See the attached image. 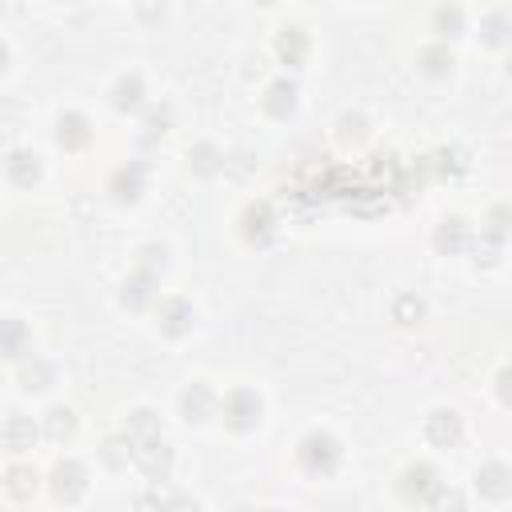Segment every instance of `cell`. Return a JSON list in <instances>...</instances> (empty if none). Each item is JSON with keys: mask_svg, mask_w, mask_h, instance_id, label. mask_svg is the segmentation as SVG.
Masks as SVG:
<instances>
[{"mask_svg": "<svg viewBox=\"0 0 512 512\" xmlns=\"http://www.w3.org/2000/svg\"><path fill=\"white\" fill-rule=\"evenodd\" d=\"M36 488H40V476H36L32 464H12V468L4 472V492H8L12 500H32Z\"/></svg>", "mask_w": 512, "mask_h": 512, "instance_id": "cell-23", "label": "cell"}, {"mask_svg": "<svg viewBox=\"0 0 512 512\" xmlns=\"http://www.w3.org/2000/svg\"><path fill=\"white\" fill-rule=\"evenodd\" d=\"M56 144L64 148V152H84L88 144H92V120L84 116V112H60V120H56Z\"/></svg>", "mask_w": 512, "mask_h": 512, "instance_id": "cell-8", "label": "cell"}, {"mask_svg": "<svg viewBox=\"0 0 512 512\" xmlns=\"http://www.w3.org/2000/svg\"><path fill=\"white\" fill-rule=\"evenodd\" d=\"M28 344H32L28 324L16 320V316H4L0 320V360H24L28 356Z\"/></svg>", "mask_w": 512, "mask_h": 512, "instance_id": "cell-18", "label": "cell"}, {"mask_svg": "<svg viewBox=\"0 0 512 512\" xmlns=\"http://www.w3.org/2000/svg\"><path fill=\"white\" fill-rule=\"evenodd\" d=\"M480 32H484L488 44H504L508 40V12H488L480 20Z\"/></svg>", "mask_w": 512, "mask_h": 512, "instance_id": "cell-36", "label": "cell"}, {"mask_svg": "<svg viewBox=\"0 0 512 512\" xmlns=\"http://www.w3.org/2000/svg\"><path fill=\"white\" fill-rule=\"evenodd\" d=\"M308 52H312V40H308V32H304L300 24H288V28L276 32V60H280V64L300 68V64L308 60Z\"/></svg>", "mask_w": 512, "mask_h": 512, "instance_id": "cell-11", "label": "cell"}, {"mask_svg": "<svg viewBox=\"0 0 512 512\" xmlns=\"http://www.w3.org/2000/svg\"><path fill=\"white\" fill-rule=\"evenodd\" d=\"M4 64H8V44L0 40V72H4Z\"/></svg>", "mask_w": 512, "mask_h": 512, "instance_id": "cell-40", "label": "cell"}, {"mask_svg": "<svg viewBox=\"0 0 512 512\" xmlns=\"http://www.w3.org/2000/svg\"><path fill=\"white\" fill-rule=\"evenodd\" d=\"M272 228H276V216H272V208H268L264 200H252V204L240 212V232H244L248 244H264V240L272 236Z\"/></svg>", "mask_w": 512, "mask_h": 512, "instance_id": "cell-15", "label": "cell"}, {"mask_svg": "<svg viewBox=\"0 0 512 512\" xmlns=\"http://www.w3.org/2000/svg\"><path fill=\"white\" fill-rule=\"evenodd\" d=\"M436 484H440V472L432 468V464H424V460H416V464H408L404 472H400V492L408 496V500H428L432 492H436Z\"/></svg>", "mask_w": 512, "mask_h": 512, "instance_id": "cell-13", "label": "cell"}, {"mask_svg": "<svg viewBox=\"0 0 512 512\" xmlns=\"http://www.w3.org/2000/svg\"><path fill=\"white\" fill-rule=\"evenodd\" d=\"M172 128V104H148L144 108V140H160Z\"/></svg>", "mask_w": 512, "mask_h": 512, "instance_id": "cell-30", "label": "cell"}, {"mask_svg": "<svg viewBox=\"0 0 512 512\" xmlns=\"http://www.w3.org/2000/svg\"><path fill=\"white\" fill-rule=\"evenodd\" d=\"M172 460H176V456H172V448H168L164 436L132 448V464H136L152 484H168V476H172Z\"/></svg>", "mask_w": 512, "mask_h": 512, "instance_id": "cell-3", "label": "cell"}, {"mask_svg": "<svg viewBox=\"0 0 512 512\" xmlns=\"http://www.w3.org/2000/svg\"><path fill=\"white\" fill-rule=\"evenodd\" d=\"M260 108H264L272 120H288V116L296 112V84H292L288 76L272 80V84L264 88V96H260Z\"/></svg>", "mask_w": 512, "mask_h": 512, "instance_id": "cell-14", "label": "cell"}, {"mask_svg": "<svg viewBox=\"0 0 512 512\" xmlns=\"http://www.w3.org/2000/svg\"><path fill=\"white\" fill-rule=\"evenodd\" d=\"M424 312H428V308H424V300H420V296H412V292H400V296H396V304H392V320H396V324H404V328L420 324V320H424Z\"/></svg>", "mask_w": 512, "mask_h": 512, "instance_id": "cell-29", "label": "cell"}, {"mask_svg": "<svg viewBox=\"0 0 512 512\" xmlns=\"http://www.w3.org/2000/svg\"><path fill=\"white\" fill-rule=\"evenodd\" d=\"M420 164H424L432 176H460V172L468 168V160H464V152H460V148H440V152L424 156Z\"/></svg>", "mask_w": 512, "mask_h": 512, "instance_id": "cell-26", "label": "cell"}, {"mask_svg": "<svg viewBox=\"0 0 512 512\" xmlns=\"http://www.w3.org/2000/svg\"><path fill=\"white\" fill-rule=\"evenodd\" d=\"M0 512H4V508H0Z\"/></svg>", "mask_w": 512, "mask_h": 512, "instance_id": "cell-42", "label": "cell"}, {"mask_svg": "<svg viewBox=\"0 0 512 512\" xmlns=\"http://www.w3.org/2000/svg\"><path fill=\"white\" fill-rule=\"evenodd\" d=\"M188 168H192L196 176H216V172L224 168V152H220L212 140H200V144L188 148Z\"/></svg>", "mask_w": 512, "mask_h": 512, "instance_id": "cell-24", "label": "cell"}, {"mask_svg": "<svg viewBox=\"0 0 512 512\" xmlns=\"http://www.w3.org/2000/svg\"><path fill=\"white\" fill-rule=\"evenodd\" d=\"M192 324H196V308L184 300V296H164L160 304H156V328L164 332V336H184V332H192Z\"/></svg>", "mask_w": 512, "mask_h": 512, "instance_id": "cell-5", "label": "cell"}, {"mask_svg": "<svg viewBox=\"0 0 512 512\" xmlns=\"http://www.w3.org/2000/svg\"><path fill=\"white\" fill-rule=\"evenodd\" d=\"M112 108L116 112H140L148 100V92H144V80H140V72H124V76H116V84H112Z\"/></svg>", "mask_w": 512, "mask_h": 512, "instance_id": "cell-17", "label": "cell"}, {"mask_svg": "<svg viewBox=\"0 0 512 512\" xmlns=\"http://www.w3.org/2000/svg\"><path fill=\"white\" fill-rule=\"evenodd\" d=\"M48 488L60 504H76L88 492V468L80 460H56V468L48 476Z\"/></svg>", "mask_w": 512, "mask_h": 512, "instance_id": "cell-4", "label": "cell"}, {"mask_svg": "<svg viewBox=\"0 0 512 512\" xmlns=\"http://www.w3.org/2000/svg\"><path fill=\"white\" fill-rule=\"evenodd\" d=\"M216 412H220L224 428H232V432H252V428L260 424V416H264V400H260V392H252V388H232V392L216 404Z\"/></svg>", "mask_w": 512, "mask_h": 512, "instance_id": "cell-2", "label": "cell"}, {"mask_svg": "<svg viewBox=\"0 0 512 512\" xmlns=\"http://www.w3.org/2000/svg\"><path fill=\"white\" fill-rule=\"evenodd\" d=\"M100 460H104L108 468H124V464L132 460V444H128L124 436H108V440L100 444Z\"/></svg>", "mask_w": 512, "mask_h": 512, "instance_id": "cell-35", "label": "cell"}, {"mask_svg": "<svg viewBox=\"0 0 512 512\" xmlns=\"http://www.w3.org/2000/svg\"><path fill=\"white\" fill-rule=\"evenodd\" d=\"M140 192H144V164H120L112 176H108V196L116 200V204H136L140 200Z\"/></svg>", "mask_w": 512, "mask_h": 512, "instance_id": "cell-10", "label": "cell"}, {"mask_svg": "<svg viewBox=\"0 0 512 512\" xmlns=\"http://www.w3.org/2000/svg\"><path fill=\"white\" fill-rule=\"evenodd\" d=\"M4 168H8V180L16 184V188H32L36 180H40V156L36 152H28V148H16V152H8V160H4Z\"/></svg>", "mask_w": 512, "mask_h": 512, "instance_id": "cell-22", "label": "cell"}, {"mask_svg": "<svg viewBox=\"0 0 512 512\" xmlns=\"http://www.w3.org/2000/svg\"><path fill=\"white\" fill-rule=\"evenodd\" d=\"M508 380H512V372H508V368H500V372H496V396H500L504 404L512 400V396H508Z\"/></svg>", "mask_w": 512, "mask_h": 512, "instance_id": "cell-39", "label": "cell"}, {"mask_svg": "<svg viewBox=\"0 0 512 512\" xmlns=\"http://www.w3.org/2000/svg\"><path fill=\"white\" fill-rule=\"evenodd\" d=\"M476 492H480V500H492V504L508 500L512 496V472H508V464H500V460L480 464L476 468Z\"/></svg>", "mask_w": 512, "mask_h": 512, "instance_id": "cell-9", "label": "cell"}, {"mask_svg": "<svg viewBox=\"0 0 512 512\" xmlns=\"http://www.w3.org/2000/svg\"><path fill=\"white\" fill-rule=\"evenodd\" d=\"M452 64H456V56H452L448 44H424V48H420V68H424L428 76H448Z\"/></svg>", "mask_w": 512, "mask_h": 512, "instance_id": "cell-27", "label": "cell"}, {"mask_svg": "<svg viewBox=\"0 0 512 512\" xmlns=\"http://www.w3.org/2000/svg\"><path fill=\"white\" fill-rule=\"evenodd\" d=\"M16 384H20L24 392H44V388L56 384V368H52L44 356H24L20 368H16Z\"/></svg>", "mask_w": 512, "mask_h": 512, "instance_id": "cell-19", "label": "cell"}, {"mask_svg": "<svg viewBox=\"0 0 512 512\" xmlns=\"http://www.w3.org/2000/svg\"><path fill=\"white\" fill-rule=\"evenodd\" d=\"M152 492H156V508H160V512H200V504H196L188 492H180V488L152 484Z\"/></svg>", "mask_w": 512, "mask_h": 512, "instance_id": "cell-28", "label": "cell"}, {"mask_svg": "<svg viewBox=\"0 0 512 512\" xmlns=\"http://www.w3.org/2000/svg\"><path fill=\"white\" fill-rule=\"evenodd\" d=\"M480 236H488V240H496V244H504L508 240V208L504 204H496L492 212H488V220H484V232Z\"/></svg>", "mask_w": 512, "mask_h": 512, "instance_id": "cell-37", "label": "cell"}, {"mask_svg": "<svg viewBox=\"0 0 512 512\" xmlns=\"http://www.w3.org/2000/svg\"><path fill=\"white\" fill-rule=\"evenodd\" d=\"M256 512H280V508H256Z\"/></svg>", "mask_w": 512, "mask_h": 512, "instance_id": "cell-41", "label": "cell"}, {"mask_svg": "<svg viewBox=\"0 0 512 512\" xmlns=\"http://www.w3.org/2000/svg\"><path fill=\"white\" fill-rule=\"evenodd\" d=\"M472 244V228L460 220V216H444L440 224H436V232H432V248L440 252V256H456V252H464Z\"/></svg>", "mask_w": 512, "mask_h": 512, "instance_id": "cell-12", "label": "cell"}, {"mask_svg": "<svg viewBox=\"0 0 512 512\" xmlns=\"http://www.w3.org/2000/svg\"><path fill=\"white\" fill-rule=\"evenodd\" d=\"M336 136H340L344 144H360V140L368 136V120H364L360 112H344V116L336 120Z\"/></svg>", "mask_w": 512, "mask_h": 512, "instance_id": "cell-34", "label": "cell"}, {"mask_svg": "<svg viewBox=\"0 0 512 512\" xmlns=\"http://www.w3.org/2000/svg\"><path fill=\"white\" fill-rule=\"evenodd\" d=\"M120 436H124L132 448H136V444H148V440H160V416H156L152 408H132Z\"/></svg>", "mask_w": 512, "mask_h": 512, "instance_id": "cell-21", "label": "cell"}, {"mask_svg": "<svg viewBox=\"0 0 512 512\" xmlns=\"http://www.w3.org/2000/svg\"><path fill=\"white\" fill-rule=\"evenodd\" d=\"M44 436H48V440H56V444L72 440V436H76V412H72L68 404L48 408V412H44Z\"/></svg>", "mask_w": 512, "mask_h": 512, "instance_id": "cell-25", "label": "cell"}, {"mask_svg": "<svg viewBox=\"0 0 512 512\" xmlns=\"http://www.w3.org/2000/svg\"><path fill=\"white\" fill-rule=\"evenodd\" d=\"M424 504H428L432 512H464V492L440 480V484H436V492H432Z\"/></svg>", "mask_w": 512, "mask_h": 512, "instance_id": "cell-31", "label": "cell"}, {"mask_svg": "<svg viewBox=\"0 0 512 512\" xmlns=\"http://www.w3.org/2000/svg\"><path fill=\"white\" fill-rule=\"evenodd\" d=\"M340 460H344V448H340V440H336L332 432H324V428L308 432V436L296 444V464H300L308 476H332V472L340 468Z\"/></svg>", "mask_w": 512, "mask_h": 512, "instance_id": "cell-1", "label": "cell"}, {"mask_svg": "<svg viewBox=\"0 0 512 512\" xmlns=\"http://www.w3.org/2000/svg\"><path fill=\"white\" fill-rule=\"evenodd\" d=\"M424 436L436 444V448H456L460 436H464V420L456 408H432L424 416Z\"/></svg>", "mask_w": 512, "mask_h": 512, "instance_id": "cell-6", "label": "cell"}, {"mask_svg": "<svg viewBox=\"0 0 512 512\" xmlns=\"http://www.w3.org/2000/svg\"><path fill=\"white\" fill-rule=\"evenodd\" d=\"M216 392L204 384V380H192L188 388H184V396H180V416L188 420V424H208L212 416H216Z\"/></svg>", "mask_w": 512, "mask_h": 512, "instance_id": "cell-7", "label": "cell"}, {"mask_svg": "<svg viewBox=\"0 0 512 512\" xmlns=\"http://www.w3.org/2000/svg\"><path fill=\"white\" fill-rule=\"evenodd\" d=\"M432 28L440 32V40H452L464 32V12L460 8H436L432 12Z\"/></svg>", "mask_w": 512, "mask_h": 512, "instance_id": "cell-33", "label": "cell"}, {"mask_svg": "<svg viewBox=\"0 0 512 512\" xmlns=\"http://www.w3.org/2000/svg\"><path fill=\"white\" fill-rule=\"evenodd\" d=\"M500 252H504V244H496V240L480 236V244H476V264H484V268H496V264H500Z\"/></svg>", "mask_w": 512, "mask_h": 512, "instance_id": "cell-38", "label": "cell"}, {"mask_svg": "<svg viewBox=\"0 0 512 512\" xmlns=\"http://www.w3.org/2000/svg\"><path fill=\"white\" fill-rule=\"evenodd\" d=\"M164 268H168V248H164V244H144V248H140V260H136V272L160 280Z\"/></svg>", "mask_w": 512, "mask_h": 512, "instance_id": "cell-32", "label": "cell"}, {"mask_svg": "<svg viewBox=\"0 0 512 512\" xmlns=\"http://www.w3.org/2000/svg\"><path fill=\"white\" fill-rule=\"evenodd\" d=\"M36 436H40V428L32 424V416H20V412H12L8 420H4V428H0V444L8 448V452H28V448H36Z\"/></svg>", "mask_w": 512, "mask_h": 512, "instance_id": "cell-16", "label": "cell"}, {"mask_svg": "<svg viewBox=\"0 0 512 512\" xmlns=\"http://www.w3.org/2000/svg\"><path fill=\"white\" fill-rule=\"evenodd\" d=\"M156 276H144V272H132L124 284H120V304L128 308V312H140V308H148L152 300H156Z\"/></svg>", "mask_w": 512, "mask_h": 512, "instance_id": "cell-20", "label": "cell"}]
</instances>
